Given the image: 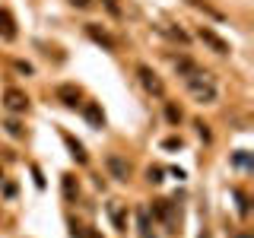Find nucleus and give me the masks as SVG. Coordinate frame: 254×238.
Here are the masks:
<instances>
[{"instance_id":"obj_1","label":"nucleus","mask_w":254,"mask_h":238,"mask_svg":"<svg viewBox=\"0 0 254 238\" xmlns=\"http://www.w3.org/2000/svg\"><path fill=\"white\" fill-rule=\"evenodd\" d=\"M185 83H188V92L194 95L200 105H213V102H216L219 92H216V86H213V79L206 73H194V76H188Z\"/></svg>"},{"instance_id":"obj_2","label":"nucleus","mask_w":254,"mask_h":238,"mask_svg":"<svg viewBox=\"0 0 254 238\" xmlns=\"http://www.w3.org/2000/svg\"><path fill=\"white\" fill-rule=\"evenodd\" d=\"M137 79H140V86H143L149 95H156V99H162V95H165V83L159 79V73H156L153 67L140 63V67H137Z\"/></svg>"},{"instance_id":"obj_3","label":"nucleus","mask_w":254,"mask_h":238,"mask_svg":"<svg viewBox=\"0 0 254 238\" xmlns=\"http://www.w3.org/2000/svg\"><path fill=\"white\" fill-rule=\"evenodd\" d=\"M105 169H108V175L115 181H127V178H130V165H127V159L118 156V153H108L105 156Z\"/></svg>"},{"instance_id":"obj_4","label":"nucleus","mask_w":254,"mask_h":238,"mask_svg":"<svg viewBox=\"0 0 254 238\" xmlns=\"http://www.w3.org/2000/svg\"><path fill=\"white\" fill-rule=\"evenodd\" d=\"M153 216L156 219H162V226H165V232H178V222H175V203H169V200H156L153 203Z\"/></svg>"},{"instance_id":"obj_5","label":"nucleus","mask_w":254,"mask_h":238,"mask_svg":"<svg viewBox=\"0 0 254 238\" xmlns=\"http://www.w3.org/2000/svg\"><path fill=\"white\" fill-rule=\"evenodd\" d=\"M197 35H200V42L210 48V51H216V54H229V42H226V38H219L213 29L200 26V29H197Z\"/></svg>"},{"instance_id":"obj_6","label":"nucleus","mask_w":254,"mask_h":238,"mask_svg":"<svg viewBox=\"0 0 254 238\" xmlns=\"http://www.w3.org/2000/svg\"><path fill=\"white\" fill-rule=\"evenodd\" d=\"M3 105H6V111H29V95L22 92V89H6L3 92Z\"/></svg>"},{"instance_id":"obj_7","label":"nucleus","mask_w":254,"mask_h":238,"mask_svg":"<svg viewBox=\"0 0 254 238\" xmlns=\"http://www.w3.org/2000/svg\"><path fill=\"white\" fill-rule=\"evenodd\" d=\"M108 216H111V222H115L118 232H127V216H124V203L121 200H111L108 203Z\"/></svg>"},{"instance_id":"obj_8","label":"nucleus","mask_w":254,"mask_h":238,"mask_svg":"<svg viewBox=\"0 0 254 238\" xmlns=\"http://www.w3.org/2000/svg\"><path fill=\"white\" fill-rule=\"evenodd\" d=\"M86 32H89V38H92V42L105 45L108 51H115V48H118V42H115V38H111L105 29H99V26H95V22H89V26H86Z\"/></svg>"},{"instance_id":"obj_9","label":"nucleus","mask_w":254,"mask_h":238,"mask_svg":"<svg viewBox=\"0 0 254 238\" xmlns=\"http://www.w3.org/2000/svg\"><path fill=\"white\" fill-rule=\"evenodd\" d=\"M16 35H19V32H16V19L6 10H0V38H3V42H13Z\"/></svg>"},{"instance_id":"obj_10","label":"nucleus","mask_w":254,"mask_h":238,"mask_svg":"<svg viewBox=\"0 0 254 238\" xmlns=\"http://www.w3.org/2000/svg\"><path fill=\"white\" fill-rule=\"evenodd\" d=\"M58 99L67 108H76L79 105V89H76V86H61V89H58Z\"/></svg>"},{"instance_id":"obj_11","label":"nucleus","mask_w":254,"mask_h":238,"mask_svg":"<svg viewBox=\"0 0 254 238\" xmlns=\"http://www.w3.org/2000/svg\"><path fill=\"white\" fill-rule=\"evenodd\" d=\"M83 115H86V121H89L92 127H102V124H105V115H102V108L95 105V102H89V105L83 108Z\"/></svg>"},{"instance_id":"obj_12","label":"nucleus","mask_w":254,"mask_h":238,"mask_svg":"<svg viewBox=\"0 0 254 238\" xmlns=\"http://www.w3.org/2000/svg\"><path fill=\"white\" fill-rule=\"evenodd\" d=\"M137 226H140V238H153V232H149L153 226H149V210H146V206L137 210Z\"/></svg>"},{"instance_id":"obj_13","label":"nucleus","mask_w":254,"mask_h":238,"mask_svg":"<svg viewBox=\"0 0 254 238\" xmlns=\"http://www.w3.org/2000/svg\"><path fill=\"white\" fill-rule=\"evenodd\" d=\"M64 143H67V146H70V156H73L76 162L83 165V162H86V153H83V146H79V143H76L73 137H70V133H64Z\"/></svg>"},{"instance_id":"obj_14","label":"nucleus","mask_w":254,"mask_h":238,"mask_svg":"<svg viewBox=\"0 0 254 238\" xmlns=\"http://www.w3.org/2000/svg\"><path fill=\"white\" fill-rule=\"evenodd\" d=\"M188 3H190V6H197V10H203L206 16H213V19H222V13L216 10V6H210L206 0H188Z\"/></svg>"},{"instance_id":"obj_15","label":"nucleus","mask_w":254,"mask_h":238,"mask_svg":"<svg viewBox=\"0 0 254 238\" xmlns=\"http://www.w3.org/2000/svg\"><path fill=\"white\" fill-rule=\"evenodd\" d=\"M64 194H67V200H73V197H76V184H73V175H64Z\"/></svg>"},{"instance_id":"obj_16","label":"nucleus","mask_w":254,"mask_h":238,"mask_svg":"<svg viewBox=\"0 0 254 238\" xmlns=\"http://www.w3.org/2000/svg\"><path fill=\"white\" fill-rule=\"evenodd\" d=\"M165 118H169L172 124H178V121H181V108H178V105H172V102H169V105H165Z\"/></svg>"},{"instance_id":"obj_17","label":"nucleus","mask_w":254,"mask_h":238,"mask_svg":"<svg viewBox=\"0 0 254 238\" xmlns=\"http://www.w3.org/2000/svg\"><path fill=\"white\" fill-rule=\"evenodd\" d=\"M102 3H105V10H108L111 16H115V19L121 16V3H118V0H102Z\"/></svg>"},{"instance_id":"obj_18","label":"nucleus","mask_w":254,"mask_h":238,"mask_svg":"<svg viewBox=\"0 0 254 238\" xmlns=\"http://www.w3.org/2000/svg\"><path fill=\"white\" fill-rule=\"evenodd\" d=\"M3 127H6V133H13V137H22V127L16 124V121H6Z\"/></svg>"},{"instance_id":"obj_19","label":"nucleus","mask_w":254,"mask_h":238,"mask_svg":"<svg viewBox=\"0 0 254 238\" xmlns=\"http://www.w3.org/2000/svg\"><path fill=\"white\" fill-rule=\"evenodd\" d=\"M162 32H169V35H172V38H178V42H188V35H185L181 29H165V26H162Z\"/></svg>"},{"instance_id":"obj_20","label":"nucleus","mask_w":254,"mask_h":238,"mask_svg":"<svg viewBox=\"0 0 254 238\" xmlns=\"http://www.w3.org/2000/svg\"><path fill=\"white\" fill-rule=\"evenodd\" d=\"M67 3H70V6H76V10H89L92 0H67Z\"/></svg>"},{"instance_id":"obj_21","label":"nucleus","mask_w":254,"mask_h":238,"mask_svg":"<svg viewBox=\"0 0 254 238\" xmlns=\"http://www.w3.org/2000/svg\"><path fill=\"white\" fill-rule=\"evenodd\" d=\"M194 127H197V133H200V137H203V140H210V130H206V124H203V121H197Z\"/></svg>"},{"instance_id":"obj_22","label":"nucleus","mask_w":254,"mask_h":238,"mask_svg":"<svg viewBox=\"0 0 254 238\" xmlns=\"http://www.w3.org/2000/svg\"><path fill=\"white\" fill-rule=\"evenodd\" d=\"M146 175H149V181H153V184H156V181H162V178H159V175H162V172H159V169H149Z\"/></svg>"},{"instance_id":"obj_23","label":"nucleus","mask_w":254,"mask_h":238,"mask_svg":"<svg viewBox=\"0 0 254 238\" xmlns=\"http://www.w3.org/2000/svg\"><path fill=\"white\" fill-rule=\"evenodd\" d=\"M83 238H102V235H95L92 229H86V232H83Z\"/></svg>"},{"instance_id":"obj_24","label":"nucleus","mask_w":254,"mask_h":238,"mask_svg":"<svg viewBox=\"0 0 254 238\" xmlns=\"http://www.w3.org/2000/svg\"><path fill=\"white\" fill-rule=\"evenodd\" d=\"M242 238H248V235H242Z\"/></svg>"}]
</instances>
